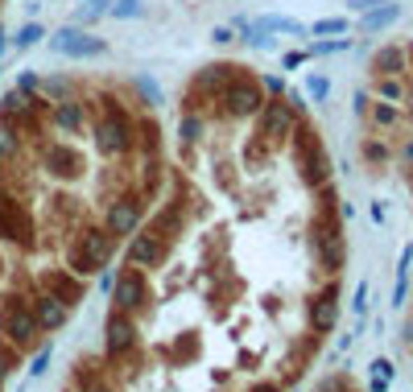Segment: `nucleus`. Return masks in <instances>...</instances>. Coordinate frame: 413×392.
<instances>
[{
	"mask_svg": "<svg viewBox=\"0 0 413 392\" xmlns=\"http://www.w3.org/2000/svg\"><path fill=\"white\" fill-rule=\"evenodd\" d=\"M289 140H294V170L302 177V186H306V190H322V186L331 182V157H326V149H322L319 129L302 116Z\"/></svg>",
	"mask_w": 413,
	"mask_h": 392,
	"instance_id": "f257e3e1",
	"label": "nucleus"
},
{
	"mask_svg": "<svg viewBox=\"0 0 413 392\" xmlns=\"http://www.w3.org/2000/svg\"><path fill=\"white\" fill-rule=\"evenodd\" d=\"M133 116L120 108L116 95H103L99 99V120H95V149L103 157H124L133 149Z\"/></svg>",
	"mask_w": 413,
	"mask_h": 392,
	"instance_id": "f03ea898",
	"label": "nucleus"
},
{
	"mask_svg": "<svg viewBox=\"0 0 413 392\" xmlns=\"http://www.w3.org/2000/svg\"><path fill=\"white\" fill-rule=\"evenodd\" d=\"M265 87H261V75H252L248 66H240L231 75V83L219 91L215 103H224V116L228 120H256V112L265 108Z\"/></svg>",
	"mask_w": 413,
	"mask_h": 392,
	"instance_id": "7ed1b4c3",
	"label": "nucleus"
},
{
	"mask_svg": "<svg viewBox=\"0 0 413 392\" xmlns=\"http://www.w3.org/2000/svg\"><path fill=\"white\" fill-rule=\"evenodd\" d=\"M71 268L79 273V277H87V273H99V268H108L112 256H116V235L108 231V227H83L79 235H75V244H71Z\"/></svg>",
	"mask_w": 413,
	"mask_h": 392,
	"instance_id": "20e7f679",
	"label": "nucleus"
},
{
	"mask_svg": "<svg viewBox=\"0 0 413 392\" xmlns=\"http://www.w3.org/2000/svg\"><path fill=\"white\" fill-rule=\"evenodd\" d=\"M0 335H4L17 351H25V347L38 343L42 326H38V318H34V310H29V298H17V293L0 298Z\"/></svg>",
	"mask_w": 413,
	"mask_h": 392,
	"instance_id": "39448f33",
	"label": "nucleus"
},
{
	"mask_svg": "<svg viewBox=\"0 0 413 392\" xmlns=\"http://www.w3.org/2000/svg\"><path fill=\"white\" fill-rule=\"evenodd\" d=\"M335 322H339V277H331L319 293L306 302V331H310L314 339L331 335Z\"/></svg>",
	"mask_w": 413,
	"mask_h": 392,
	"instance_id": "423d86ee",
	"label": "nucleus"
},
{
	"mask_svg": "<svg viewBox=\"0 0 413 392\" xmlns=\"http://www.w3.org/2000/svg\"><path fill=\"white\" fill-rule=\"evenodd\" d=\"M0 240L8 244H21V248H34V215L25 203H17L13 194H0Z\"/></svg>",
	"mask_w": 413,
	"mask_h": 392,
	"instance_id": "0eeeda50",
	"label": "nucleus"
},
{
	"mask_svg": "<svg viewBox=\"0 0 413 392\" xmlns=\"http://www.w3.org/2000/svg\"><path fill=\"white\" fill-rule=\"evenodd\" d=\"M50 50L62 54V58H99V54H108V42L87 34V29H79V25H62L50 38Z\"/></svg>",
	"mask_w": 413,
	"mask_h": 392,
	"instance_id": "6e6552de",
	"label": "nucleus"
},
{
	"mask_svg": "<svg viewBox=\"0 0 413 392\" xmlns=\"http://www.w3.org/2000/svg\"><path fill=\"white\" fill-rule=\"evenodd\" d=\"M133 347H137V322H133V314L112 310L108 322H103V355L116 363V359H124Z\"/></svg>",
	"mask_w": 413,
	"mask_h": 392,
	"instance_id": "1a4fd4ad",
	"label": "nucleus"
},
{
	"mask_svg": "<svg viewBox=\"0 0 413 392\" xmlns=\"http://www.w3.org/2000/svg\"><path fill=\"white\" fill-rule=\"evenodd\" d=\"M161 256H166V235H161V227H149V231H133V235H129L124 261L133 264V268H153V264H161Z\"/></svg>",
	"mask_w": 413,
	"mask_h": 392,
	"instance_id": "9d476101",
	"label": "nucleus"
},
{
	"mask_svg": "<svg viewBox=\"0 0 413 392\" xmlns=\"http://www.w3.org/2000/svg\"><path fill=\"white\" fill-rule=\"evenodd\" d=\"M145 298H149L145 268H133V264H129V268L112 281V305H116V310H124V314H133V310L145 305Z\"/></svg>",
	"mask_w": 413,
	"mask_h": 392,
	"instance_id": "9b49d317",
	"label": "nucleus"
},
{
	"mask_svg": "<svg viewBox=\"0 0 413 392\" xmlns=\"http://www.w3.org/2000/svg\"><path fill=\"white\" fill-rule=\"evenodd\" d=\"M140 215H145V203H140V194H120L108 211H103V227L120 240V235H133L137 231Z\"/></svg>",
	"mask_w": 413,
	"mask_h": 392,
	"instance_id": "f8f14e48",
	"label": "nucleus"
},
{
	"mask_svg": "<svg viewBox=\"0 0 413 392\" xmlns=\"http://www.w3.org/2000/svg\"><path fill=\"white\" fill-rule=\"evenodd\" d=\"M42 289H46V293H54L58 302H66L71 310L87 298L83 277H79V273H66V268H46V273H42Z\"/></svg>",
	"mask_w": 413,
	"mask_h": 392,
	"instance_id": "ddd939ff",
	"label": "nucleus"
},
{
	"mask_svg": "<svg viewBox=\"0 0 413 392\" xmlns=\"http://www.w3.org/2000/svg\"><path fill=\"white\" fill-rule=\"evenodd\" d=\"M42 166H46L54 177H62V182H75V177L83 174V157L66 145V140H54L42 149Z\"/></svg>",
	"mask_w": 413,
	"mask_h": 392,
	"instance_id": "4468645a",
	"label": "nucleus"
},
{
	"mask_svg": "<svg viewBox=\"0 0 413 392\" xmlns=\"http://www.w3.org/2000/svg\"><path fill=\"white\" fill-rule=\"evenodd\" d=\"M29 310H34V318H38V326H42V331H62V326H66V318H71V305L58 302V298L46 293V289L29 298Z\"/></svg>",
	"mask_w": 413,
	"mask_h": 392,
	"instance_id": "2eb2a0df",
	"label": "nucleus"
},
{
	"mask_svg": "<svg viewBox=\"0 0 413 392\" xmlns=\"http://www.w3.org/2000/svg\"><path fill=\"white\" fill-rule=\"evenodd\" d=\"M50 120H54L62 132H71V136H75V132H83L87 112H83V103H79V99H71V95H66V99L50 103Z\"/></svg>",
	"mask_w": 413,
	"mask_h": 392,
	"instance_id": "dca6fc26",
	"label": "nucleus"
},
{
	"mask_svg": "<svg viewBox=\"0 0 413 392\" xmlns=\"http://www.w3.org/2000/svg\"><path fill=\"white\" fill-rule=\"evenodd\" d=\"M397 136H401V140H393V161H401V170L410 177V194H413V132L405 129V132H397Z\"/></svg>",
	"mask_w": 413,
	"mask_h": 392,
	"instance_id": "f3484780",
	"label": "nucleus"
},
{
	"mask_svg": "<svg viewBox=\"0 0 413 392\" xmlns=\"http://www.w3.org/2000/svg\"><path fill=\"white\" fill-rule=\"evenodd\" d=\"M17 153H21V129L8 124V120H0V166L13 161Z\"/></svg>",
	"mask_w": 413,
	"mask_h": 392,
	"instance_id": "a211bd4d",
	"label": "nucleus"
},
{
	"mask_svg": "<svg viewBox=\"0 0 413 392\" xmlns=\"http://www.w3.org/2000/svg\"><path fill=\"white\" fill-rule=\"evenodd\" d=\"M203 132H207V120H203V112H182L178 136H182L186 145H198V140H203Z\"/></svg>",
	"mask_w": 413,
	"mask_h": 392,
	"instance_id": "6ab92c4d",
	"label": "nucleus"
},
{
	"mask_svg": "<svg viewBox=\"0 0 413 392\" xmlns=\"http://www.w3.org/2000/svg\"><path fill=\"white\" fill-rule=\"evenodd\" d=\"M42 38H46L42 21H25V25H21V29L13 34V45H17V50H29V45H38Z\"/></svg>",
	"mask_w": 413,
	"mask_h": 392,
	"instance_id": "aec40b11",
	"label": "nucleus"
},
{
	"mask_svg": "<svg viewBox=\"0 0 413 392\" xmlns=\"http://www.w3.org/2000/svg\"><path fill=\"white\" fill-rule=\"evenodd\" d=\"M108 17H116V21H137V17H145V4H140V0H112Z\"/></svg>",
	"mask_w": 413,
	"mask_h": 392,
	"instance_id": "412c9836",
	"label": "nucleus"
},
{
	"mask_svg": "<svg viewBox=\"0 0 413 392\" xmlns=\"http://www.w3.org/2000/svg\"><path fill=\"white\" fill-rule=\"evenodd\" d=\"M112 0H83V8L75 13V25H92L95 17H108Z\"/></svg>",
	"mask_w": 413,
	"mask_h": 392,
	"instance_id": "4be33fe9",
	"label": "nucleus"
},
{
	"mask_svg": "<svg viewBox=\"0 0 413 392\" xmlns=\"http://www.w3.org/2000/svg\"><path fill=\"white\" fill-rule=\"evenodd\" d=\"M256 25H261L265 34H302V25H298V21H285V17H261Z\"/></svg>",
	"mask_w": 413,
	"mask_h": 392,
	"instance_id": "5701e85b",
	"label": "nucleus"
},
{
	"mask_svg": "<svg viewBox=\"0 0 413 392\" xmlns=\"http://www.w3.org/2000/svg\"><path fill=\"white\" fill-rule=\"evenodd\" d=\"M38 95H50V103H58V99H66V95H71V79H42Z\"/></svg>",
	"mask_w": 413,
	"mask_h": 392,
	"instance_id": "b1692460",
	"label": "nucleus"
},
{
	"mask_svg": "<svg viewBox=\"0 0 413 392\" xmlns=\"http://www.w3.org/2000/svg\"><path fill=\"white\" fill-rule=\"evenodd\" d=\"M133 87L145 95V103H149V108H157V103H161V91H157V83H153L149 75H137V79H133Z\"/></svg>",
	"mask_w": 413,
	"mask_h": 392,
	"instance_id": "393cba45",
	"label": "nucleus"
},
{
	"mask_svg": "<svg viewBox=\"0 0 413 392\" xmlns=\"http://www.w3.org/2000/svg\"><path fill=\"white\" fill-rule=\"evenodd\" d=\"M133 132H140V145H145V149H157V132H161V129H157V120L140 116V120H137V129H133Z\"/></svg>",
	"mask_w": 413,
	"mask_h": 392,
	"instance_id": "a878e982",
	"label": "nucleus"
},
{
	"mask_svg": "<svg viewBox=\"0 0 413 392\" xmlns=\"http://www.w3.org/2000/svg\"><path fill=\"white\" fill-rule=\"evenodd\" d=\"M38 87H42V75H38V71H21V75H17V91L38 95Z\"/></svg>",
	"mask_w": 413,
	"mask_h": 392,
	"instance_id": "bb28decb",
	"label": "nucleus"
},
{
	"mask_svg": "<svg viewBox=\"0 0 413 392\" xmlns=\"http://www.w3.org/2000/svg\"><path fill=\"white\" fill-rule=\"evenodd\" d=\"M261 87H265V95H285V83H281V75H261Z\"/></svg>",
	"mask_w": 413,
	"mask_h": 392,
	"instance_id": "cd10ccee",
	"label": "nucleus"
},
{
	"mask_svg": "<svg viewBox=\"0 0 413 392\" xmlns=\"http://www.w3.org/2000/svg\"><path fill=\"white\" fill-rule=\"evenodd\" d=\"M13 368H17V351H4V347H0V384H4V376H8Z\"/></svg>",
	"mask_w": 413,
	"mask_h": 392,
	"instance_id": "c85d7f7f",
	"label": "nucleus"
},
{
	"mask_svg": "<svg viewBox=\"0 0 413 392\" xmlns=\"http://www.w3.org/2000/svg\"><path fill=\"white\" fill-rule=\"evenodd\" d=\"M211 42H215V45L236 42V29H231V25H219V29H211Z\"/></svg>",
	"mask_w": 413,
	"mask_h": 392,
	"instance_id": "c756f323",
	"label": "nucleus"
},
{
	"mask_svg": "<svg viewBox=\"0 0 413 392\" xmlns=\"http://www.w3.org/2000/svg\"><path fill=\"white\" fill-rule=\"evenodd\" d=\"M46 363H50V347H42V351H38V359L29 363V376H42V372H46Z\"/></svg>",
	"mask_w": 413,
	"mask_h": 392,
	"instance_id": "7c9ffc66",
	"label": "nucleus"
},
{
	"mask_svg": "<svg viewBox=\"0 0 413 392\" xmlns=\"http://www.w3.org/2000/svg\"><path fill=\"white\" fill-rule=\"evenodd\" d=\"M306 87H310V95H314V99H322V95H326V79H319V75H314Z\"/></svg>",
	"mask_w": 413,
	"mask_h": 392,
	"instance_id": "2f4dec72",
	"label": "nucleus"
},
{
	"mask_svg": "<svg viewBox=\"0 0 413 392\" xmlns=\"http://www.w3.org/2000/svg\"><path fill=\"white\" fill-rule=\"evenodd\" d=\"M343 29V21H322V25H314V34H339Z\"/></svg>",
	"mask_w": 413,
	"mask_h": 392,
	"instance_id": "473e14b6",
	"label": "nucleus"
},
{
	"mask_svg": "<svg viewBox=\"0 0 413 392\" xmlns=\"http://www.w3.org/2000/svg\"><path fill=\"white\" fill-rule=\"evenodd\" d=\"M389 21H393V13H376V17L368 21V29H380V25H389Z\"/></svg>",
	"mask_w": 413,
	"mask_h": 392,
	"instance_id": "72a5a7b5",
	"label": "nucleus"
},
{
	"mask_svg": "<svg viewBox=\"0 0 413 392\" xmlns=\"http://www.w3.org/2000/svg\"><path fill=\"white\" fill-rule=\"evenodd\" d=\"M248 392H281V389H277V384H269V380H261V384H252Z\"/></svg>",
	"mask_w": 413,
	"mask_h": 392,
	"instance_id": "f704fd0d",
	"label": "nucleus"
},
{
	"mask_svg": "<svg viewBox=\"0 0 413 392\" xmlns=\"http://www.w3.org/2000/svg\"><path fill=\"white\" fill-rule=\"evenodd\" d=\"M8 45H13V38H4V34H0V58H4V50H8Z\"/></svg>",
	"mask_w": 413,
	"mask_h": 392,
	"instance_id": "c9c22d12",
	"label": "nucleus"
},
{
	"mask_svg": "<svg viewBox=\"0 0 413 392\" xmlns=\"http://www.w3.org/2000/svg\"><path fill=\"white\" fill-rule=\"evenodd\" d=\"M405 339H410V343H413V322H410V326H405Z\"/></svg>",
	"mask_w": 413,
	"mask_h": 392,
	"instance_id": "e433bc0d",
	"label": "nucleus"
},
{
	"mask_svg": "<svg viewBox=\"0 0 413 392\" xmlns=\"http://www.w3.org/2000/svg\"><path fill=\"white\" fill-rule=\"evenodd\" d=\"M0 194H4V182H0Z\"/></svg>",
	"mask_w": 413,
	"mask_h": 392,
	"instance_id": "4c0bfd02",
	"label": "nucleus"
},
{
	"mask_svg": "<svg viewBox=\"0 0 413 392\" xmlns=\"http://www.w3.org/2000/svg\"><path fill=\"white\" fill-rule=\"evenodd\" d=\"M66 392H79V389H66Z\"/></svg>",
	"mask_w": 413,
	"mask_h": 392,
	"instance_id": "58836bf2",
	"label": "nucleus"
},
{
	"mask_svg": "<svg viewBox=\"0 0 413 392\" xmlns=\"http://www.w3.org/2000/svg\"><path fill=\"white\" fill-rule=\"evenodd\" d=\"M0 4H4V0H0Z\"/></svg>",
	"mask_w": 413,
	"mask_h": 392,
	"instance_id": "ea45409f",
	"label": "nucleus"
}]
</instances>
